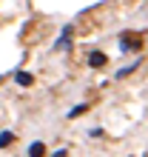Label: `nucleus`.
Here are the masks:
<instances>
[{"label":"nucleus","instance_id":"nucleus-4","mask_svg":"<svg viewBox=\"0 0 148 157\" xmlns=\"http://www.w3.org/2000/svg\"><path fill=\"white\" fill-rule=\"evenodd\" d=\"M43 151H46V146H43V143H31V146H29V154H31V157H40Z\"/></svg>","mask_w":148,"mask_h":157},{"label":"nucleus","instance_id":"nucleus-2","mask_svg":"<svg viewBox=\"0 0 148 157\" xmlns=\"http://www.w3.org/2000/svg\"><path fill=\"white\" fill-rule=\"evenodd\" d=\"M60 34H63V37L54 43V49H66V46H68V40H71V26H66V29H63Z\"/></svg>","mask_w":148,"mask_h":157},{"label":"nucleus","instance_id":"nucleus-1","mask_svg":"<svg viewBox=\"0 0 148 157\" xmlns=\"http://www.w3.org/2000/svg\"><path fill=\"white\" fill-rule=\"evenodd\" d=\"M88 66H94V69L105 66V54H103V52H91V54H88Z\"/></svg>","mask_w":148,"mask_h":157},{"label":"nucleus","instance_id":"nucleus-5","mask_svg":"<svg viewBox=\"0 0 148 157\" xmlns=\"http://www.w3.org/2000/svg\"><path fill=\"white\" fill-rule=\"evenodd\" d=\"M14 140V137L12 134H9V132H3V134H0V146H9V143H12Z\"/></svg>","mask_w":148,"mask_h":157},{"label":"nucleus","instance_id":"nucleus-6","mask_svg":"<svg viewBox=\"0 0 148 157\" xmlns=\"http://www.w3.org/2000/svg\"><path fill=\"white\" fill-rule=\"evenodd\" d=\"M83 112H86V106H77V109H71V114H68V117H77V114H83Z\"/></svg>","mask_w":148,"mask_h":157},{"label":"nucleus","instance_id":"nucleus-3","mask_svg":"<svg viewBox=\"0 0 148 157\" xmlns=\"http://www.w3.org/2000/svg\"><path fill=\"white\" fill-rule=\"evenodd\" d=\"M14 80L20 83V86H31V83H34V77L29 75V71H17V75H14Z\"/></svg>","mask_w":148,"mask_h":157}]
</instances>
